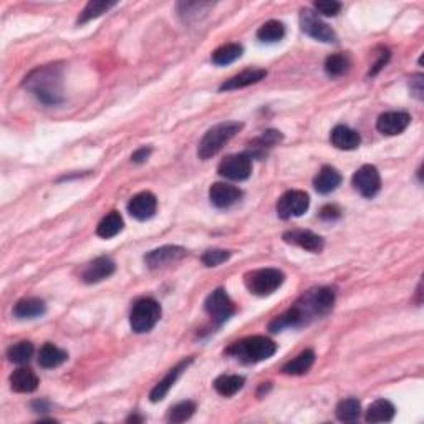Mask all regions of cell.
<instances>
[{"label": "cell", "mask_w": 424, "mask_h": 424, "mask_svg": "<svg viewBox=\"0 0 424 424\" xmlns=\"http://www.w3.org/2000/svg\"><path fill=\"white\" fill-rule=\"evenodd\" d=\"M23 87L43 105H59L63 98L62 68L59 65L39 67L23 81Z\"/></svg>", "instance_id": "1"}, {"label": "cell", "mask_w": 424, "mask_h": 424, "mask_svg": "<svg viewBox=\"0 0 424 424\" xmlns=\"http://www.w3.org/2000/svg\"><path fill=\"white\" fill-rule=\"evenodd\" d=\"M277 352L275 341H272L271 338L255 335V337H247L244 340L235 341L231 345V348H227V354L237 358L242 363H259L264 360H268L271 357H274Z\"/></svg>", "instance_id": "2"}, {"label": "cell", "mask_w": 424, "mask_h": 424, "mask_svg": "<svg viewBox=\"0 0 424 424\" xmlns=\"http://www.w3.org/2000/svg\"><path fill=\"white\" fill-rule=\"evenodd\" d=\"M242 128L244 125L239 123V121H226V123L212 126L209 131L204 134L201 142H199L198 156L204 159V161L215 156Z\"/></svg>", "instance_id": "3"}, {"label": "cell", "mask_w": 424, "mask_h": 424, "mask_svg": "<svg viewBox=\"0 0 424 424\" xmlns=\"http://www.w3.org/2000/svg\"><path fill=\"white\" fill-rule=\"evenodd\" d=\"M284 280V272L279 271V268H259V271L248 272L244 277V282H246L248 292L257 297L272 295L277 288H280Z\"/></svg>", "instance_id": "4"}, {"label": "cell", "mask_w": 424, "mask_h": 424, "mask_svg": "<svg viewBox=\"0 0 424 424\" xmlns=\"http://www.w3.org/2000/svg\"><path fill=\"white\" fill-rule=\"evenodd\" d=\"M161 318V305L154 299H141L134 304L129 315V325L133 332L148 333L156 327Z\"/></svg>", "instance_id": "5"}, {"label": "cell", "mask_w": 424, "mask_h": 424, "mask_svg": "<svg viewBox=\"0 0 424 424\" xmlns=\"http://www.w3.org/2000/svg\"><path fill=\"white\" fill-rule=\"evenodd\" d=\"M301 310L307 313V317L312 320L313 317H324L328 312H332L333 304H335V292L332 288H313L305 293L301 299L297 301Z\"/></svg>", "instance_id": "6"}, {"label": "cell", "mask_w": 424, "mask_h": 424, "mask_svg": "<svg viewBox=\"0 0 424 424\" xmlns=\"http://www.w3.org/2000/svg\"><path fill=\"white\" fill-rule=\"evenodd\" d=\"M204 308L209 313L215 327H221L235 313L234 304H232L231 297L227 295L224 288H218V290L212 292L206 299Z\"/></svg>", "instance_id": "7"}, {"label": "cell", "mask_w": 424, "mask_h": 424, "mask_svg": "<svg viewBox=\"0 0 424 424\" xmlns=\"http://www.w3.org/2000/svg\"><path fill=\"white\" fill-rule=\"evenodd\" d=\"M300 27L301 32H305L308 36L318 40V42H337V34L332 30V27L327 25L315 12L310 9H304L300 12Z\"/></svg>", "instance_id": "8"}, {"label": "cell", "mask_w": 424, "mask_h": 424, "mask_svg": "<svg viewBox=\"0 0 424 424\" xmlns=\"http://www.w3.org/2000/svg\"><path fill=\"white\" fill-rule=\"evenodd\" d=\"M219 174L231 181H246L252 174V158L247 153L231 154L219 165Z\"/></svg>", "instance_id": "9"}, {"label": "cell", "mask_w": 424, "mask_h": 424, "mask_svg": "<svg viewBox=\"0 0 424 424\" xmlns=\"http://www.w3.org/2000/svg\"><path fill=\"white\" fill-rule=\"evenodd\" d=\"M310 207V198L304 191H288L277 202V214L280 219L300 218Z\"/></svg>", "instance_id": "10"}, {"label": "cell", "mask_w": 424, "mask_h": 424, "mask_svg": "<svg viewBox=\"0 0 424 424\" xmlns=\"http://www.w3.org/2000/svg\"><path fill=\"white\" fill-rule=\"evenodd\" d=\"M353 186L363 198H374L381 189V178L378 169L371 165L361 166L357 173L353 174Z\"/></svg>", "instance_id": "11"}, {"label": "cell", "mask_w": 424, "mask_h": 424, "mask_svg": "<svg viewBox=\"0 0 424 424\" xmlns=\"http://www.w3.org/2000/svg\"><path fill=\"white\" fill-rule=\"evenodd\" d=\"M186 248L179 246H165L151 251L148 255H145V262L151 271H156V268L168 267V265L179 262L182 257H186Z\"/></svg>", "instance_id": "12"}, {"label": "cell", "mask_w": 424, "mask_h": 424, "mask_svg": "<svg viewBox=\"0 0 424 424\" xmlns=\"http://www.w3.org/2000/svg\"><path fill=\"white\" fill-rule=\"evenodd\" d=\"M411 123V116L405 112H388L383 113L378 118L377 128L378 131L386 134V136H396L401 134Z\"/></svg>", "instance_id": "13"}, {"label": "cell", "mask_w": 424, "mask_h": 424, "mask_svg": "<svg viewBox=\"0 0 424 424\" xmlns=\"http://www.w3.org/2000/svg\"><path fill=\"white\" fill-rule=\"evenodd\" d=\"M242 198V191L239 187L226 184V182H215L209 189V199L212 206L219 207V209H227V207L234 206Z\"/></svg>", "instance_id": "14"}, {"label": "cell", "mask_w": 424, "mask_h": 424, "mask_svg": "<svg viewBox=\"0 0 424 424\" xmlns=\"http://www.w3.org/2000/svg\"><path fill=\"white\" fill-rule=\"evenodd\" d=\"M115 271L116 265L109 257H98V259L87 265V268L81 274V279H83L85 284H98L112 277L115 274Z\"/></svg>", "instance_id": "15"}, {"label": "cell", "mask_w": 424, "mask_h": 424, "mask_svg": "<svg viewBox=\"0 0 424 424\" xmlns=\"http://www.w3.org/2000/svg\"><path fill=\"white\" fill-rule=\"evenodd\" d=\"M158 207V199L153 193H145L136 194L128 204V212L133 215L134 219L138 221H146V219H151L156 212Z\"/></svg>", "instance_id": "16"}, {"label": "cell", "mask_w": 424, "mask_h": 424, "mask_svg": "<svg viewBox=\"0 0 424 424\" xmlns=\"http://www.w3.org/2000/svg\"><path fill=\"white\" fill-rule=\"evenodd\" d=\"M284 240L308 252H317L318 254V252L324 251V239L310 231H288L284 234Z\"/></svg>", "instance_id": "17"}, {"label": "cell", "mask_w": 424, "mask_h": 424, "mask_svg": "<svg viewBox=\"0 0 424 424\" xmlns=\"http://www.w3.org/2000/svg\"><path fill=\"white\" fill-rule=\"evenodd\" d=\"M191 361H193V360H191V358H187V360H182L181 363H178V365L174 366L173 370H169V373L166 374V377L162 378V380L159 381L156 386H154L153 391H151V394H149L151 401L158 403V401H161V399H165L166 394L169 393V390L173 388V385L176 383L178 378L181 377L182 371L187 368V365H189Z\"/></svg>", "instance_id": "18"}, {"label": "cell", "mask_w": 424, "mask_h": 424, "mask_svg": "<svg viewBox=\"0 0 424 424\" xmlns=\"http://www.w3.org/2000/svg\"><path fill=\"white\" fill-rule=\"evenodd\" d=\"M330 140H332V145L335 146V148L343 151H353L361 145L360 133L345 125L335 126L332 134H330Z\"/></svg>", "instance_id": "19"}, {"label": "cell", "mask_w": 424, "mask_h": 424, "mask_svg": "<svg viewBox=\"0 0 424 424\" xmlns=\"http://www.w3.org/2000/svg\"><path fill=\"white\" fill-rule=\"evenodd\" d=\"M341 179L343 178L338 173V169L332 168V166H324L313 179V187L317 189V193L330 194L341 184Z\"/></svg>", "instance_id": "20"}, {"label": "cell", "mask_w": 424, "mask_h": 424, "mask_svg": "<svg viewBox=\"0 0 424 424\" xmlns=\"http://www.w3.org/2000/svg\"><path fill=\"white\" fill-rule=\"evenodd\" d=\"M267 76V72L260 70V68H254V70H246L239 75L232 76V78L226 80L221 85V92H231V89H239V88H246L251 87V85L259 83L260 80H264Z\"/></svg>", "instance_id": "21"}, {"label": "cell", "mask_w": 424, "mask_h": 424, "mask_svg": "<svg viewBox=\"0 0 424 424\" xmlns=\"http://www.w3.org/2000/svg\"><path fill=\"white\" fill-rule=\"evenodd\" d=\"M47 312V305L42 299L36 297H28V299H22L17 301L14 307V315L20 318V320H30V318H39Z\"/></svg>", "instance_id": "22"}, {"label": "cell", "mask_w": 424, "mask_h": 424, "mask_svg": "<svg viewBox=\"0 0 424 424\" xmlns=\"http://www.w3.org/2000/svg\"><path fill=\"white\" fill-rule=\"evenodd\" d=\"M10 388L17 393H32L39 388V377L28 368H19L10 374Z\"/></svg>", "instance_id": "23"}, {"label": "cell", "mask_w": 424, "mask_h": 424, "mask_svg": "<svg viewBox=\"0 0 424 424\" xmlns=\"http://www.w3.org/2000/svg\"><path fill=\"white\" fill-rule=\"evenodd\" d=\"M68 353L65 350L59 348V346L52 343H45L39 352V365L45 370L56 368V366L63 365L67 361Z\"/></svg>", "instance_id": "24"}, {"label": "cell", "mask_w": 424, "mask_h": 424, "mask_svg": "<svg viewBox=\"0 0 424 424\" xmlns=\"http://www.w3.org/2000/svg\"><path fill=\"white\" fill-rule=\"evenodd\" d=\"M394 411L396 410L388 399H377L370 405L365 419L368 423H390L394 418Z\"/></svg>", "instance_id": "25"}, {"label": "cell", "mask_w": 424, "mask_h": 424, "mask_svg": "<svg viewBox=\"0 0 424 424\" xmlns=\"http://www.w3.org/2000/svg\"><path fill=\"white\" fill-rule=\"evenodd\" d=\"M123 226L125 222L123 218L120 215V212L112 211L108 215H105V218L101 219L100 224H98L96 234L103 239H112L123 231Z\"/></svg>", "instance_id": "26"}, {"label": "cell", "mask_w": 424, "mask_h": 424, "mask_svg": "<svg viewBox=\"0 0 424 424\" xmlns=\"http://www.w3.org/2000/svg\"><path fill=\"white\" fill-rule=\"evenodd\" d=\"M313 363H315V353H313V350H305V352H301L299 357H295L293 360L285 363L282 371L285 374L299 377V374L307 373V371L313 366Z\"/></svg>", "instance_id": "27"}, {"label": "cell", "mask_w": 424, "mask_h": 424, "mask_svg": "<svg viewBox=\"0 0 424 424\" xmlns=\"http://www.w3.org/2000/svg\"><path fill=\"white\" fill-rule=\"evenodd\" d=\"M244 383H246V380H244V377H239V374H221L219 378H215L214 390L221 396L229 398L244 388Z\"/></svg>", "instance_id": "28"}, {"label": "cell", "mask_w": 424, "mask_h": 424, "mask_svg": "<svg viewBox=\"0 0 424 424\" xmlns=\"http://www.w3.org/2000/svg\"><path fill=\"white\" fill-rule=\"evenodd\" d=\"M242 53H244L242 45L226 43V45H222V47H219L214 53H212V63L219 65V67L234 63L235 60L242 56Z\"/></svg>", "instance_id": "29"}, {"label": "cell", "mask_w": 424, "mask_h": 424, "mask_svg": "<svg viewBox=\"0 0 424 424\" xmlns=\"http://www.w3.org/2000/svg\"><path fill=\"white\" fill-rule=\"evenodd\" d=\"M285 36V25L279 20H268L257 30V39L264 43L280 42Z\"/></svg>", "instance_id": "30"}, {"label": "cell", "mask_w": 424, "mask_h": 424, "mask_svg": "<svg viewBox=\"0 0 424 424\" xmlns=\"http://www.w3.org/2000/svg\"><path fill=\"white\" fill-rule=\"evenodd\" d=\"M282 140V134L280 131H275V129H268V131H264L262 136L257 138V140L251 145V153H247L248 156L254 158V156H264L265 149L272 148V146L275 145V142H279Z\"/></svg>", "instance_id": "31"}, {"label": "cell", "mask_w": 424, "mask_h": 424, "mask_svg": "<svg viewBox=\"0 0 424 424\" xmlns=\"http://www.w3.org/2000/svg\"><path fill=\"white\" fill-rule=\"evenodd\" d=\"M337 418L343 423H353L358 421L361 414V405L357 398H348L340 401V405L337 406Z\"/></svg>", "instance_id": "32"}, {"label": "cell", "mask_w": 424, "mask_h": 424, "mask_svg": "<svg viewBox=\"0 0 424 424\" xmlns=\"http://www.w3.org/2000/svg\"><path fill=\"white\" fill-rule=\"evenodd\" d=\"M116 6V2H103V0H92V2L87 3L83 12L80 14L78 17V25H83V23L89 22V20L100 17L103 15L105 12H108L109 9Z\"/></svg>", "instance_id": "33"}, {"label": "cell", "mask_w": 424, "mask_h": 424, "mask_svg": "<svg viewBox=\"0 0 424 424\" xmlns=\"http://www.w3.org/2000/svg\"><path fill=\"white\" fill-rule=\"evenodd\" d=\"M7 357L12 363H17V365H25L32 360L34 357V345L30 341H20V343L12 345L7 352Z\"/></svg>", "instance_id": "34"}, {"label": "cell", "mask_w": 424, "mask_h": 424, "mask_svg": "<svg viewBox=\"0 0 424 424\" xmlns=\"http://www.w3.org/2000/svg\"><path fill=\"white\" fill-rule=\"evenodd\" d=\"M350 68V59L343 53H337V55L328 56L327 62H325V72L328 73L330 76L337 78V76L345 75Z\"/></svg>", "instance_id": "35"}, {"label": "cell", "mask_w": 424, "mask_h": 424, "mask_svg": "<svg viewBox=\"0 0 424 424\" xmlns=\"http://www.w3.org/2000/svg\"><path fill=\"white\" fill-rule=\"evenodd\" d=\"M194 411H195V403L181 401L169 410L168 421L169 423H184L194 414Z\"/></svg>", "instance_id": "36"}, {"label": "cell", "mask_w": 424, "mask_h": 424, "mask_svg": "<svg viewBox=\"0 0 424 424\" xmlns=\"http://www.w3.org/2000/svg\"><path fill=\"white\" fill-rule=\"evenodd\" d=\"M229 257H231L229 251H222V248H211V251L204 252L201 260L206 267H218V265H221L226 262V260H229Z\"/></svg>", "instance_id": "37"}, {"label": "cell", "mask_w": 424, "mask_h": 424, "mask_svg": "<svg viewBox=\"0 0 424 424\" xmlns=\"http://www.w3.org/2000/svg\"><path fill=\"white\" fill-rule=\"evenodd\" d=\"M315 10L325 17H335L341 10V3L335 2V0H321V2H315Z\"/></svg>", "instance_id": "38"}, {"label": "cell", "mask_w": 424, "mask_h": 424, "mask_svg": "<svg viewBox=\"0 0 424 424\" xmlns=\"http://www.w3.org/2000/svg\"><path fill=\"white\" fill-rule=\"evenodd\" d=\"M320 218L324 219V221H337L338 218H341L340 207L328 204V206H325L324 209L320 211Z\"/></svg>", "instance_id": "39"}, {"label": "cell", "mask_w": 424, "mask_h": 424, "mask_svg": "<svg viewBox=\"0 0 424 424\" xmlns=\"http://www.w3.org/2000/svg\"><path fill=\"white\" fill-rule=\"evenodd\" d=\"M411 93L418 98V100H423V93H424V85H423V75H416L411 78Z\"/></svg>", "instance_id": "40"}, {"label": "cell", "mask_w": 424, "mask_h": 424, "mask_svg": "<svg viewBox=\"0 0 424 424\" xmlns=\"http://www.w3.org/2000/svg\"><path fill=\"white\" fill-rule=\"evenodd\" d=\"M388 60H390V52L386 50V48H383L381 53H380V59H378L377 62H374L373 68H371V70H370V76H374V75H377V73L380 72L381 68L385 67L386 63H388Z\"/></svg>", "instance_id": "41"}, {"label": "cell", "mask_w": 424, "mask_h": 424, "mask_svg": "<svg viewBox=\"0 0 424 424\" xmlns=\"http://www.w3.org/2000/svg\"><path fill=\"white\" fill-rule=\"evenodd\" d=\"M149 154H151V148H140L133 153L131 161L136 162V165H140V162H145L146 159L149 158Z\"/></svg>", "instance_id": "42"}, {"label": "cell", "mask_w": 424, "mask_h": 424, "mask_svg": "<svg viewBox=\"0 0 424 424\" xmlns=\"http://www.w3.org/2000/svg\"><path fill=\"white\" fill-rule=\"evenodd\" d=\"M32 406H34L35 411H47L48 403L47 401H35Z\"/></svg>", "instance_id": "43"}]
</instances>
